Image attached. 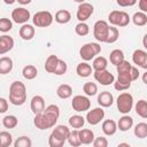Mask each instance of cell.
I'll return each mask as SVG.
<instances>
[{
    "label": "cell",
    "mask_w": 147,
    "mask_h": 147,
    "mask_svg": "<svg viewBox=\"0 0 147 147\" xmlns=\"http://www.w3.org/2000/svg\"><path fill=\"white\" fill-rule=\"evenodd\" d=\"M60 117V108L56 105L47 106L42 113L36 114L33 118V124L39 130H47L54 127Z\"/></svg>",
    "instance_id": "1"
},
{
    "label": "cell",
    "mask_w": 147,
    "mask_h": 147,
    "mask_svg": "<svg viewBox=\"0 0 147 147\" xmlns=\"http://www.w3.org/2000/svg\"><path fill=\"white\" fill-rule=\"evenodd\" d=\"M118 77H117V82H114V87L117 91H125L127 88H130L131 86V82L137 80L139 78V70L138 68L131 65L130 69L124 70V71H118Z\"/></svg>",
    "instance_id": "2"
},
{
    "label": "cell",
    "mask_w": 147,
    "mask_h": 147,
    "mask_svg": "<svg viewBox=\"0 0 147 147\" xmlns=\"http://www.w3.org/2000/svg\"><path fill=\"white\" fill-rule=\"evenodd\" d=\"M25 101H26L25 85L20 80L13 82L9 87V102L14 106H22L25 103Z\"/></svg>",
    "instance_id": "3"
},
{
    "label": "cell",
    "mask_w": 147,
    "mask_h": 147,
    "mask_svg": "<svg viewBox=\"0 0 147 147\" xmlns=\"http://www.w3.org/2000/svg\"><path fill=\"white\" fill-rule=\"evenodd\" d=\"M130 20L131 18H130L129 14L123 10H113L108 15V21L114 26H119V28L126 26V25H129Z\"/></svg>",
    "instance_id": "4"
},
{
    "label": "cell",
    "mask_w": 147,
    "mask_h": 147,
    "mask_svg": "<svg viewBox=\"0 0 147 147\" xmlns=\"http://www.w3.org/2000/svg\"><path fill=\"white\" fill-rule=\"evenodd\" d=\"M101 52V46L98 42H87L79 49V55L84 61H91Z\"/></svg>",
    "instance_id": "5"
},
{
    "label": "cell",
    "mask_w": 147,
    "mask_h": 147,
    "mask_svg": "<svg viewBox=\"0 0 147 147\" xmlns=\"http://www.w3.org/2000/svg\"><path fill=\"white\" fill-rule=\"evenodd\" d=\"M53 15L48 10H40L37 11L32 17V23L37 28H47L53 23Z\"/></svg>",
    "instance_id": "6"
},
{
    "label": "cell",
    "mask_w": 147,
    "mask_h": 147,
    "mask_svg": "<svg viewBox=\"0 0 147 147\" xmlns=\"http://www.w3.org/2000/svg\"><path fill=\"white\" fill-rule=\"evenodd\" d=\"M116 103H117V109L119 113L129 114L133 107V96H132V94H130L127 92L121 93L117 98Z\"/></svg>",
    "instance_id": "7"
},
{
    "label": "cell",
    "mask_w": 147,
    "mask_h": 147,
    "mask_svg": "<svg viewBox=\"0 0 147 147\" xmlns=\"http://www.w3.org/2000/svg\"><path fill=\"white\" fill-rule=\"evenodd\" d=\"M108 31H109V25H108V23L106 21L100 20V21H96L94 23V26H93V36H94V38L98 41L106 42L107 36H108Z\"/></svg>",
    "instance_id": "8"
},
{
    "label": "cell",
    "mask_w": 147,
    "mask_h": 147,
    "mask_svg": "<svg viewBox=\"0 0 147 147\" xmlns=\"http://www.w3.org/2000/svg\"><path fill=\"white\" fill-rule=\"evenodd\" d=\"M71 106L72 109L77 113H83V111H87L91 107V101L87 96L84 95H76L74 96L72 101H71Z\"/></svg>",
    "instance_id": "9"
},
{
    "label": "cell",
    "mask_w": 147,
    "mask_h": 147,
    "mask_svg": "<svg viewBox=\"0 0 147 147\" xmlns=\"http://www.w3.org/2000/svg\"><path fill=\"white\" fill-rule=\"evenodd\" d=\"M93 11H94V8H93V6L91 3H88V2H82L78 6V8H77V14H76L77 20L79 22H85L86 20H88L92 16Z\"/></svg>",
    "instance_id": "10"
},
{
    "label": "cell",
    "mask_w": 147,
    "mask_h": 147,
    "mask_svg": "<svg viewBox=\"0 0 147 147\" xmlns=\"http://www.w3.org/2000/svg\"><path fill=\"white\" fill-rule=\"evenodd\" d=\"M103 117H105V110L101 107H96V108H93L92 110L88 109L85 119L87 121L88 124L96 125L103 119Z\"/></svg>",
    "instance_id": "11"
},
{
    "label": "cell",
    "mask_w": 147,
    "mask_h": 147,
    "mask_svg": "<svg viewBox=\"0 0 147 147\" xmlns=\"http://www.w3.org/2000/svg\"><path fill=\"white\" fill-rule=\"evenodd\" d=\"M11 18L17 24H25L30 20V11L24 7H17L11 11Z\"/></svg>",
    "instance_id": "12"
},
{
    "label": "cell",
    "mask_w": 147,
    "mask_h": 147,
    "mask_svg": "<svg viewBox=\"0 0 147 147\" xmlns=\"http://www.w3.org/2000/svg\"><path fill=\"white\" fill-rule=\"evenodd\" d=\"M93 75H94V79L98 83H100L101 85H105V86H108V85H110L115 82L114 75L110 71H108L107 69L100 70V71H94Z\"/></svg>",
    "instance_id": "13"
},
{
    "label": "cell",
    "mask_w": 147,
    "mask_h": 147,
    "mask_svg": "<svg viewBox=\"0 0 147 147\" xmlns=\"http://www.w3.org/2000/svg\"><path fill=\"white\" fill-rule=\"evenodd\" d=\"M132 61L134 64L142 69H147V53L142 49H136L132 54Z\"/></svg>",
    "instance_id": "14"
},
{
    "label": "cell",
    "mask_w": 147,
    "mask_h": 147,
    "mask_svg": "<svg viewBox=\"0 0 147 147\" xmlns=\"http://www.w3.org/2000/svg\"><path fill=\"white\" fill-rule=\"evenodd\" d=\"M69 133H70V130L68 129V126H65V125H56L53 129V131H52L51 134L53 137H55L56 139H59L60 141L64 142L68 139Z\"/></svg>",
    "instance_id": "15"
},
{
    "label": "cell",
    "mask_w": 147,
    "mask_h": 147,
    "mask_svg": "<svg viewBox=\"0 0 147 147\" xmlns=\"http://www.w3.org/2000/svg\"><path fill=\"white\" fill-rule=\"evenodd\" d=\"M30 107H31V110H32V113L34 115L39 114V113H42L44 109H45V100H44V98L41 95H34L31 99Z\"/></svg>",
    "instance_id": "16"
},
{
    "label": "cell",
    "mask_w": 147,
    "mask_h": 147,
    "mask_svg": "<svg viewBox=\"0 0 147 147\" xmlns=\"http://www.w3.org/2000/svg\"><path fill=\"white\" fill-rule=\"evenodd\" d=\"M14 47V39L10 36L3 34L0 37V55L8 53Z\"/></svg>",
    "instance_id": "17"
},
{
    "label": "cell",
    "mask_w": 147,
    "mask_h": 147,
    "mask_svg": "<svg viewBox=\"0 0 147 147\" xmlns=\"http://www.w3.org/2000/svg\"><path fill=\"white\" fill-rule=\"evenodd\" d=\"M113 102H114V96L108 91H103L98 95V103L101 107H105V108L110 107L113 105Z\"/></svg>",
    "instance_id": "18"
},
{
    "label": "cell",
    "mask_w": 147,
    "mask_h": 147,
    "mask_svg": "<svg viewBox=\"0 0 147 147\" xmlns=\"http://www.w3.org/2000/svg\"><path fill=\"white\" fill-rule=\"evenodd\" d=\"M78 137L82 144L84 145H90L94 140V133L90 129H82L78 131Z\"/></svg>",
    "instance_id": "19"
},
{
    "label": "cell",
    "mask_w": 147,
    "mask_h": 147,
    "mask_svg": "<svg viewBox=\"0 0 147 147\" xmlns=\"http://www.w3.org/2000/svg\"><path fill=\"white\" fill-rule=\"evenodd\" d=\"M133 125V118L131 116H127L124 114V116H122L117 123V127L119 129V131L122 132H126L129 131Z\"/></svg>",
    "instance_id": "20"
},
{
    "label": "cell",
    "mask_w": 147,
    "mask_h": 147,
    "mask_svg": "<svg viewBox=\"0 0 147 147\" xmlns=\"http://www.w3.org/2000/svg\"><path fill=\"white\" fill-rule=\"evenodd\" d=\"M20 37L23 40H31L34 37V28L30 24H23L20 29Z\"/></svg>",
    "instance_id": "21"
},
{
    "label": "cell",
    "mask_w": 147,
    "mask_h": 147,
    "mask_svg": "<svg viewBox=\"0 0 147 147\" xmlns=\"http://www.w3.org/2000/svg\"><path fill=\"white\" fill-rule=\"evenodd\" d=\"M13 60L9 56H2L0 59V75L9 74L13 70Z\"/></svg>",
    "instance_id": "22"
},
{
    "label": "cell",
    "mask_w": 147,
    "mask_h": 147,
    "mask_svg": "<svg viewBox=\"0 0 147 147\" xmlns=\"http://www.w3.org/2000/svg\"><path fill=\"white\" fill-rule=\"evenodd\" d=\"M102 131L106 136H114L117 131V124L113 119H106L102 123Z\"/></svg>",
    "instance_id": "23"
},
{
    "label": "cell",
    "mask_w": 147,
    "mask_h": 147,
    "mask_svg": "<svg viewBox=\"0 0 147 147\" xmlns=\"http://www.w3.org/2000/svg\"><path fill=\"white\" fill-rule=\"evenodd\" d=\"M76 72H77V75L79 77L86 78V77L91 76V74H92V67L88 63H86V62H80V63H78V65L76 68Z\"/></svg>",
    "instance_id": "24"
},
{
    "label": "cell",
    "mask_w": 147,
    "mask_h": 147,
    "mask_svg": "<svg viewBox=\"0 0 147 147\" xmlns=\"http://www.w3.org/2000/svg\"><path fill=\"white\" fill-rule=\"evenodd\" d=\"M70 20H71V14L67 9H60L55 14V21L59 24H67L70 22Z\"/></svg>",
    "instance_id": "25"
},
{
    "label": "cell",
    "mask_w": 147,
    "mask_h": 147,
    "mask_svg": "<svg viewBox=\"0 0 147 147\" xmlns=\"http://www.w3.org/2000/svg\"><path fill=\"white\" fill-rule=\"evenodd\" d=\"M56 95L60 99H69L72 95V88L68 84H61L56 90Z\"/></svg>",
    "instance_id": "26"
},
{
    "label": "cell",
    "mask_w": 147,
    "mask_h": 147,
    "mask_svg": "<svg viewBox=\"0 0 147 147\" xmlns=\"http://www.w3.org/2000/svg\"><path fill=\"white\" fill-rule=\"evenodd\" d=\"M37 74H38V70L34 65L32 64H29V65H25L22 70V75L25 79L28 80H31V79H34L37 77Z\"/></svg>",
    "instance_id": "27"
},
{
    "label": "cell",
    "mask_w": 147,
    "mask_h": 147,
    "mask_svg": "<svg viewBox=\"0 0 147 147\" xmlns=\"http://www.w3.org/2000/svg\"><path fill=\"white\" fill-rule=\"evenodd\" d=\"M107 65H108V61H107L106 57H103V56H96V57H94L93 64H92L94 71L105 70V69H107Z\"/></svg>",
    "instance_id": "28"
},
{
    "label": "cell",
    "mask_w": 147,
    "mask_h": 147,
    "mask_svg": "<svg viewBox=\"0 0 147 147\" xmlns=\"http://www.w3.org/2000/svg\"><path fill=\"white\" fill-rule=\"evenodd\" d=\"M57 61H59V57L56 55H49L47 59H46V62H45V70L49 74H53L55 68H56V64H57Z\"/></svg>",
    "instance_id": "29"
},
{
    "label": "cell",
    "mask_w": 147,
    "mask_h": 147,
    "mask_svg": "<svg viewBox=\"0 0 147 147\" xmlns=\"http://www.w3.org/2000/svg\"><path fill=\"white\" fill-rule=\"evenodd\" d=\"M132 22L137 26L146 25L147 24V15H146V13H142V11L134 13V15L132 16Z\"/></svg>",
    "instance_id": "30"
},
{
    "label": "cell",
    "mask_w": 147,
    "mask_h": 147,
    "mask_svg": "<svg viewBox=\"0 0 147 147\" xmlns=\"http://www.w3.org/2000/svg\"><path fill=\"white\" fill-rule=\"evenodd\" d=\"M109 60L111 62V64L114 65H117L119 62H122L124 60V53L122 49H114L110 52V55H109Z\"/></svg>",
    "instance_id": "31"
},
{
    "label": "cell",
    "mask_w": 147,
    "mask_h": 147,
    "mask_svg": "<svg viewBox=\"0 0 147 147\" xmlns=\"http://www.w3.org/2000/svg\"><path fill=\"white\" fill-rule=\"evenodd\" d=\"M85 124V118L80 115H74L69 118V125L72 129H80Z\"/></svg>",
    "instance_id": "32"
},
{
    "label": "cell",
    "mask_w": 147,
    "mask_h": 147,
    "mask_svg": "<svg viewBox=\"0 0 147 147\" xmlns=\"http://www.w3.org/2000/svg\"><path fill=\"white\" fill-rule=\"evenodd\" d=\"M17 123H18V119L14 115H7V116H5L2 118V125L6 129H14V127H16Z\"/></svg>",
    "instance_id": "33"
},
{
    "label": "cell",
    "mask_w": 147,
    "mask_h": 147,
    "mask_svg": "<svg viewBox=\"0 0 147 147\" xmlns=\"http://www.w3.org/2000/svg\"><path fill=\"white\" fill-rule=\"evenodd\" d=\"M134 136L139 139H144L147 137V124L145 122L138 123L134 127Z\"/></svg>",
    "instance_id": "34"
},
{
    "label": "cell",
    "mask_w": 147,
    "mask_h": 147,
    "mask_svg": "<svg viewBox=\"0 0 147 147\" xmlns=\"http://www.w3.org/2000/svg\"><path fill=\"white\" fill-rule=\"evenodd\" d=\"M136 113L141 118L147 117V102H146V100H139L136 103Z\"/></svg>",
    "instance_id": "35"
},
{
    "label": "cell",
    "mask_w": 147,
    "mask_h": 147,
    "mask_svg": "<svg viewBox=\"0 0 147 147\" xmlns=\"http://www.w3.org/2000/svg\"><path fill=\"white\" fill-rule=\"evenodd\" d=\"M118 37H119V32H118L117 28H115L114 25L109 26V31H108V36H107L106 42L107 44H114V42L117 41Z\"/></svg>",
    "instance_id": "36"
},
{
    "label": "cell",
    "mask_w": 147,
    "mask_h": 147,
    "mask_svg": "<svg viewBox=\"0 0 147 147\" xmlns=\"http://www.w3.org/2000/svg\"><path fill=\"white\" fill-rule=\"evenodd\" d=\"M13 144V137L9 132L2 131L0 132V147H8Z\"/></svg>",
    "instance_id": "37"
},
{
    "label": "cell",
    "mask_w": 147,
    "mask_h": 147,
    "mask_svg": "<svg viewBox=\"0 0 147 147\" xmlns=\"http://www.w3.org/2000/svg\"><path fill=\"white\" fill-rule=\"evenodd\" d=\"M83 91L85 92L86 95H88V96H93V95H95L96 92H98V86H96L95 83L87 82V83L84 84V86H83Z\"/></svg>",
    "instance_id": "38"
},
{
    "label": "cell",
    "mask_w": 147,
    "mask_h": 147,
    "mask_svg": "<svg viewBox=\"0 0 147 147\" xmlns=\"http://www.w3.org/2000/svg\"><path fill=\"white\" fill-rule=\"evenodd\" d=\"M68 142L71 145V146H74V147H78V146H80L82 145V142H80V140H79V137H78V130H72V131H70V133H69V137H68Z\"/></svg>",
    "instance_id": "39"
},
{
    "label": "cell",
    "mask_w": 147,
    "mask_h": 147,
    "mask_svg": "<svg viewBox=\"0 0 147 147\" xmlns=\"http://www.w3.org/2000/svg\"><path fill=\"white\" fill-rule=\"evenodd\" d=\"M75 31H76V33H77L78 36L84 37V36H87V34H88L90 28H88V25H87L85 22H79V23L76 25Z\"/></svg>",
    "instance_id": "40"
},
{
    "label": "cell",
    "mask_w": 147,
    "mask_h": 147,
    "mask_svg": "<svg viewBox=\"0 0 147 147\" xmlns=\"http://www.w3.org/2000/svg\"><path fill=\"white\" fill-rule=\"evenodd\" d=\"M31 145H32V141L26 136H22V137L17 138L16 141L14 142L15 147H31Z\"/></svg>",
    "instance_id": "41"
},
{
    "label": "cell",
    "mask_w": 147,
    "mask_h": 147,
    "mask_svg": "<svg viewBox=\"0 0 147 147\" xmlns=\"http://www.w3.org/2000/svg\"><path fill=\"white\" fill-rule=\"evenodd\" d=\"M67 69H68L67 63H65L63 60H60V59H59L57 64H56V68H55V70H54L53 74H55V75H57V76H61V75H64V74L67 72Z\"/></svg>",
    "instance_id": "42"
},
{
    "label": "cell",
    "mask_w": 147,
    "mask_h": 147,
    "mask_svg": "<svg viewBox=\"0 0 147 147\" xmlns=\"http://www.w3.org/2000/svg\"><path fill=\"white\" fill-rule=\"evenodd\" d=\"M11 28H13V23L9 18L7 17L0 18V31L1 32H8L11 30Z\"/></svg>",
    "instance_id": "43"
},
{
    "label": "cell",
    "mask_w": 147,
    "mask_h": 147,
    "mask_svg": "<svg viewBox=\"0 0 147 147\" xmlns=\"http://www.w3.org/2000/svg\"><path fill=\"white\" fill-rule=\"evenodd\" d=\"M92 144H93L94 147H107L108 146V140L105 137H98V138H94Z\"/></svg>",
    "instance_id": "44"
},
{
    "label": "cell",
    "mask_w": 147,
    "mask_h": 147,
    "mask_svg": "<svg viewBox=\"0 0 147 147\" xmlns=\"http://www.w3.org/2000/svg\"><path fill=\"white\" fill-rule=\"evenodd\" d=\"M48 145L51 147H62L64 145V142L60 141L59 139H56L55 137H53L52 134H49V137H48Z\"/></svg>",
    "instance_id": "45"
},
{
    "label": "cell",
    "mask_w": 147,
    "mask_h": 147,
    "mask_svg": "<svg viewBox=\"0 0 147 147\" xmlns=\"http://www.w3.org/2000/svg\"><path fill=\"white\" fill-rule=\"evenodd\" d=\"M119 7H132L137 3V0H116Z\"/></svg>",
    "instance_id": "46"
},
{
    "label": "cell",
    "mask_w": 147,
    "mask_h": 147,
    "mask_svg": "<svg viewBox=\"0 0 147 147\" xmlns=\"http://www.w3.org/2000/svg\"><path fill=\"white\" fill-rule=\"evenodd\" d=\"M8 110V101L5 98H0V114H3Z\"/></svg>",
    "instance_id": "47"
},
{
    "label": "cell",
    "mask_w": 147,
    "mask_h": 147,
    "mask_svg": "<svg viewBox=\"0 0 147 147\" xmlns=\"http://www.w3.org/2000/svg\"><path fill=\"white\" fill-rule=\"evenodd\" d=\"M139 9L142 11V13H146L147 11V0H139Z\"/></svg>",
    "instance_id": "48"
},
{
    "label": "cell",
    "mask_w": 147,
    "mask_h": 147,
    "mask_svg": "<svg viewBox=\"0 0 147 147\" xmlns=\"http://www.w3.org/2000/svg\"><path fill=\"white\" fill-rule=\"evenodd\" d=\"M18 3H21V5H23V6H25V5H29L32 0H16Z\"/></svg>",
    "instance_id": "49"
},
{
    "label": "cell",
    "mask_w": 147,
    "mask_h": 147,
    "mask_svg": "<svg viewBox=\"0 0 147 147\" xmlns=\"http://www.w3.org/2000/svg\"><path fill=\"white\" fill-rule=\"evenodd\" d=\"M15 1H16V0H3V2H5L6 5H13Z\"/></svg>",
    "instance_id": "50"
},
{
    "label": "cell",
    "mask_w": 147,
    "mask_h": 147,
    "mask_svg": "<svg viewBox=\"0 0 147 147\" xmlns=\"http://www.w3.org/2000/svg\"><path fill=\"white\" fill-rule=\"evenodd\" d=\"M146 78H147V72H145V74H144V77H142V80H144L145 84H147V79H146Z\"/></svg>",
    "instance_id": "51"
},
{
    "label": "cell",
    "mask_w": 147,
    "mask_h": 147,
    "mask_svg": "<svg viewBox=\"0 0 147 147\" xmlns=\"http://www.w3.org/2000/svg\"><path fill=\"white\" fill-rule=\"evenodd\" d=\"M118 146H129V144H125V142H122V144H119Z\"/></svg>",
    "instance_id": "52"
},
{
    "label": "cell",
    "mask_w": 147,
    "mask_h": 147,
    "mask_svg": "<svg viewBox=\"0 0 147 147\" xmlns=\"http://www.w3.org/2000/svg\"><path fill=\"white\" fill-rule=\"evenodd\" d=\"M75 2H79V3H82V2H84V0H74Z\"/></svg>",
    "instance_id": "53"
}]
</instances>
